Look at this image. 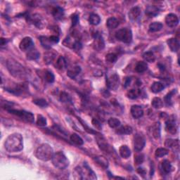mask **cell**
<instances>
[{
  "instance_id": "obj_1",
  "label": "cell",
  "mask_w": 180,
  "mask_h": 180,
  "mask_svg": "<svg viewBox=\"0 0 180 180\" xmlns=\"http://www.w3.org/2000/svg\"><path fill=\"white\" fill-rule=\"evenodd\" d=\"M23 139L21 134L14 133L8 136L4 142L6 150L10 153H16L23 148Z\"/></svg>"
},
{
  "instance_id": "obj_2",
  "label": "cell",
  "mask_w": 180,
  "mask_h": 180,
  "mask_svg": "<svg viewBox=\"0 0 180 180\" xmlns=\"http://www.w3.org/2000/svg\"><path fill=\"white\" fill-rule=\"evenodd\" d=\"M8 71L14 78L18 79H25L28 76V72L25 67L12 59L7 61V63Z\"/></svg>"
},
{
  "instance_id": "obj_3",
  "label": "cell",
  "mask_w": 180,
  "mask_h": 180,
  "mask_svg": "<svg viewBox=\"0 0 180 180\" xmlns=\"http://www.w3.org/2000/svg\"><path fill=\"white\" fill-rule=\"evenodd\" d=\"M53 156V150L52 146L48 143H43L37 148L35 156L42 161H48L52 160Z\"/></svg>"
},
{
  "instance_id": "obj_4",
  "label": "cell",
  "mask_w": 180,
  "mask_h": 180,
  "mask_svg": "<svg viewBox=\"0 0 180 180\" xmlns=\"http://www.w3.org/2000/svg\"><path fill=\"white\" fill-rule=\"evenodd\" d=\"M52 162L53 165L56 168L59 169V170H64L69 165L68 159L61 151H58L53 153Z\"/></svg>"
},
{
  "instance_id": "obj_5",
  "label": "cell",
  "mask_w": 180,
  "mask_h": 180,
  "mask_svg": "<svg viewBox=\"0 0 180 180\" xmlns=\"http://www.w3.org/2000/svg\"><path fill=\"white\" fill-rule=\"evenodd\" d=\"M75 172L78 174L79 179H97V176L95 173L92 170V169L89 167V165L86 162L84 163V168H75Z\"/></svg>"
},
{
  "instance_id": "obj_6",
  "label": "cell",
  "mask_w": 180,
  "mask_h": 180,
  "mask_svg": "<svg viewBox=\"0 0 180 180\" xmlns=\"http://www.w3.org/2000/svg\"><path fill=\"white\" fill-rule=\"evenodd\" d=\"M115 38L124 43H130L132 40V32L129 28H122L115 32Z\"/></svg>"
},
{
  "instance_id": "obj_7",
  "label": "cell",
  "mask_w": 180,
  "mask_h": 180,
  "mask_svg": "<svg viewBox=\"0 0 180 180\" xmlns=\"http://www.w3.org/2000/svg\"><path fill=\"white\" fill-rule=\"evenodd\" d=\"M7 111L8 112H10V113L15 115H16V116L21 118L22 120H25V122L33 123L34 121H35V117H34V115L30 112L21 111V110L12 109V108L8 109Z\"/></svg>"
},
{
  "instance_id": "obj_8",
  "label": "cell",
  "mask_w": 180,
  "mask_h": 180,
  "mask_svg": "<svg viewBox=\"0 0 180 180\" xmlns=\"http://www.w3.org/2000/svg\"><path fill=\"white\" fill-rule=\"evenodd\" d=\"M106 84L109 89L112 90H116L120 85V78L116 73L109 76L106 79Z\"/></svg>"
},
{
  "instance_id": "obj_9",
  "label": "cell",
  "mask_w": 180,
  "mask_h": 180,
  "mask_svg": "<svg viewBox=\"0 0 180 180\" xmlns=\"http://www.w3.org/2000/svg\"><path fill=\"white\" fill-rule=\"evenodd\" d=\"M146 144L145 138L143 135L140 134H137L134 137V147L135 151L139 152L142 151V149L144 148Z\"/></svg>"
},
{
  "instance_id": "obj_10",
  "label": "cell",
  "mask_w": 180,
  "mask_h": 180,
  "mask_svg": "<svg viewBox=\"0 0 180 180\" xmlns=\"http://www.w3.org/2000/svg\"><path fill=\"white\" fill-rule=\"evenodd\" d=\"M28 21L32 22L33 25H35L38 28H42L44 25V21L43 18H42L41 15L38 13L32 14V15L28 16Z\"/></svg>"
},
{
  "instance_id": "obj_11",
  "label": "cell",
  "mask_w": 180,
  "mask_h": 180,
  "mask_svg": "<svg viewBox=\"0 0 180 180\" xmlns=\"http://www.w3.org/2000/svg\"><path fill=\"white\" fill-rule=\"evenodd\" d=\"M33 46L34 42L32 38H29V37H26V38L22 39L19 44L20 49L22 52H28L31 49H32Z\"/></svg>"
},
{
  "instance_id": "obj_12",
  "label": "cell",
  "mask_w": 180,
  "mask_h": 180,
  "mask_svg": "<svg viewBox=\"0 0 180 180\" xmlns=\"http://www.w3.org/2000/svg\"><path fill=\"white\" fill-rule=\"evenodd\" d=\"M165 129L166 131L170 134H176L177 132V126L176 120L173 116L168 118L165 123Z\"/></svg>"
},
{
  "instance_id": "obj_13",
  "label": "cell",
  "mask_w": 180,
  "mask_h": 180,
  "mask_svg": "<svg viewBox=\"0 0 180 180\" xmlns=\"http://www.w3.org/2000/svg\"><path fill=\"white\" fill-rule=\"evenodd\" d=\"M165 22L168 27L174 28L179 24V18L174 13H169L165 17Z\"/></svg>"
},
{
  "instance_id": "obj_14",
  "label": "cell",
  "mask_w": 180,
  "mask_h": 180,
  "mask_svg": "<svg viewBox=\"0 0 180 180\" xmlns=\"http://www.w3.org/2000/svg\"><path fill=\"white\" fill-rule=\"evenodd\" d=\"M93 47L94 49L97 51H101L104 49L105 47V43L102 38V36L99 34H96L94 36V42H93Z\"/></svg>"
},
{
  "instance_id": "obj_15",
  "label": "cell",
  "mask_w": 180,
  "mask_h": 180,
  "mask_svg": "<svg viewBox=\"0 0 180 180\" xmlns=\"http://www.w3.org/2000/svg\"><path fill=\"white\" fill-rule=\"evenodd\" d=\"M165 146L167 148L173 150L174 152H178L179 151V142L178 139H166L165 142Z\"/></svg>"
},
{
  "instance_id": "obj_16",
  "label": "cell",
  "mask_w": 180,
  "mask_h": 180,
  "mask_svg": "<svg viewBox=\"0 0 180 180\" xmlns=\"http://www.w3.org/2000/svg\"><path fill=\"white\" fill-rule=\"evenodd\" d=\"M97 143L99 148L101 149V150L103 151L104 152H106V153H112V148H111V146H110L108 143L106 142V140L101 137L97 138Z\"/></svg>"
},
{
  "instance_id": "obj_17",
  "label": "cell",
  "mask_w": 180,
  "mask_h": 180,
  "mask_svg": "<svg viewBox=\"0 0 180 180\" xmlns=\"http://www.w3.org/2000/svg\"><path fill=\"white\" fill-rule=\"evenodd\" d=\"M142 14V11H141V8L138 7H135L131 8L130 11L128 13L129 18L132 21H137V19L139 18V17Z\"/></svg>"
},
{
  "instance_id": "obj_18",
  "label": "cell",
  "mask_w": 180,
  "mask_h": 180,
  "mask_svg": "<svg viewBox=\"0 0 180 180\" xmlns=\"http://www.w3.org/2000/svg\"><path fill=\"white\" fill-rule=\"evenodd\" d=\"M131 114L135 119H138L143 116V110L140 106L134 105L131 107Z\"/></svg>"
},
{
  "instance_id": "obj_19",
  "label": "cell",
  "mask_w": 180,
  "mask_h": 180,
  "mask_svg": "<svg viewBox=\"0 0 180 180\" xmlns=\"http://www.w3.org/2000/svg\"><path fill=\"white\" fill-rule=\"evenodd\" d=\"M167 43L168 47L172 52H177L179 49V42L175 38H170L168 39Z\"/></svg>"
},
{
  "instance_id": "obj_20",
  "label": "cell",
  "mask_w": 180,
  "mask_h": 180,
  "mask_svg": "<svg viewBox=\"0 0 180 180\" xmlns=\"http://www.w3.org/2000/svg\"><path fill=\"white\" fill-rule=\"evenodd\" d=\"M145 13L149 17L156 16L159 13V8L153 5L148 6L146 8Z\"/></svg>"
},
{
  "instance_id": "obj_21",
  "label": "cell",
  "mask_w": 180,
  "mask_h": 180,
  "mask_svg": "<svg viewBox=\"0 0 180 180\" xmlns=\"http://www.w3.org/2000/svg\"><path fill=\"white\" fill-rule=\"evenodd\" d=\"M52 15L56 20H61L64 16V10L60 7H56L52 9Z\"/></svg>"
},
{
  "instance_id": "obj_22",
  "label": "cell",
  "mask_w": 180,
  "mask_h": 180,
  "mask_svg": "<svg viewBox=\"0 0 180 180\" xmlns=\"http://www.w3.org/2000/svg\"><path fill=\"white\" fill-rule=\"evenodd\" d=\"M81 72V68L80 66H74L68 70L67 71V75L69 78L74 79L75 78L80 74Z\"/></svg>"
},
{
  "instance_id": "obj_23",
  "label": "cell",
  "mask_w": 180,
  "mask_h": 180,
  "mask_svg": "<svg viewBox=\"0 0 180 180\" xmlns=\"http://www.w3.org/2000/svg\"><path fill=\"white\" fill-rule=\"evenodd\" d=\"M119 153L120 156L123 158H128L131 156V151L127 145L121 146L119 148Z\"/></svg>"
},
{
  "instance_id": "obj_24",
  "label": "cell",
  "mask_w": 180,
  "mask_h": 180,
  "mask_svg": "<svg viewBox=\"0 0 180 180\" xmlns=\"http://www.w3.org/2000/svg\"><path fill=\"white\" fill-rule=\"evenodd\" d=\"M56 53L53 52V51H49V52H47L44 53V61L45 62V63L47 64H51L54 60L56 58Z\"/></svg>"
},
{
  "instance_id": "obj_25",
  "label": "cell",
  "mask_w": 180,
  "mask_h": 180,
  "mask_svg": "<svg viewBox=\"0 0 180 180\" xmlns=\"http://www.w3.org/2000/svg\"><path fill=\"white\" fill-rule=\"evenodd\" d=\"M39 41H40L41 45L42 47H44V49H49L52 47V44H53L52 41L50 40L49 38H47V37H44V36H41L39 38Z\"/></svg>"
},
{
  "instance_id": "obj_26",
  "label": "cell",
  "mask_w": 180,
  "mask_h": 180,
  "mask_svg": "<svg viewBox=\"0 0 180 180\" xmlns=\"http://www.w3.org/2000/svg\"><path fill=\"white\" fill-rule=\"evenodd\" d=\"M66 66L67 65H66V59H65L63 56H59L57 60H56V62L55 63V67L58 70H63L64 69H66Z\"/></svg>"
},
{
  "instance_id": "obj_27",
  "label": "cell",
  "mask_w": 180,
  "mask_h": 180,
  "mask_svg": "<svg viewBox=\"0 0 180 180\" xmlns=\"http://www.w3.org/2000/svg\"><path fill=\"white\" fill-rule=\"evenodd\" d=\"M151 133L156 139H158L160 137V125L159 122H156L152 126Z\"/></svg>"
},
{
  "instance_id": "obj_28",
  "label": "cell",
  "mask_w": 180,
  "mask_h": 180,
  "mask_svg": "<svg viewBox=\"0 0 180 180\" xmlns=\"http://www.w3.org/2000/svg\"><path fill=\"white\" fill-rule=\"evenodd\" d=\"M164 88L165 86L162 82H155L151 85V89L155 94H157V93H159L161 92L162 90L164 89Z\"/></svg>"
},
{
  "instance_id": "obj_29",
  "label": "cell",
  "mask_w": 180,
  "mask_h": 180,
  "mask_svg": "<svg viewBox=\"0 0 180 180\" xmlns=\"http://www.w3.org/2000/svg\"><path fill=\"white\" fill-rule=\"evenodd\" d=\"M94 160L96 162H97L98 165H99L101 167H102L103 168H107L108 167V160H107L105 157L103 156H97L95 157Z\"/></svg>"
},
{
  "instance_id": "obj_30",
  "label": "cell",
  "mask_w": 180,
  "mask_h": 180,
  "mask_svg": "<svg viewBox=\"0 0 180 180\" xmlns=\"http://www.w3.org/2000/svg\"><path fill=\"white\" fill-rule=\"evenodd\" d=\"M163 25L160 22H153L149 25V32H156L161 30L162 29Z\"/></svg>"
},
{
  "instance_id": "obj_31",
  "label": "cell",
  "mask_w": 180,
  "mask_h": 180,
  "mask_svg": "<svg viewBox=\"0 0 180 180\" xmlns=\"http://www.w3.org/2000/svg\"><path fill=\"white\" fill-rule=\"evenodd\" d=\"M106 25L110 29H115L119 25V21L117 18H114V17H111V18H109L107 20Z\"/></svg>"
},
{
  "instance_id": "obj_32",
  "label": "cell",
  "mask_w": 180,
  "mask_h": 180,
  "mask_svg": "<svg viewBox=\"0 0 180 180\" xmlns=\"http://www.w3.org/2000/svg\"><path fill=\"white\" fill-rule=\"evenodd\" d=\"M39 56H40V54L38 52V50L32 48V49H31L28 52L27 59H28V60H36L39 57Z\"/></svg>"
},
{
  "instance_id": "obj_33",
  "label": "cell",
  "mask_w": 180,
  "mask_h": 180,
  "mask_svg": "<svg viewBox=\"0 0 180 180\" xmlns=\"http://www.w3.org/2000/svg\"><path fill=\"white\" fill-rule=\"evenodd\" d=\"M148 69V65L144 61H139L135 66V70L137 72L142 73Z\"/></svg>"
},
{
  "instance_id": "obj_34",
  "label": "cell",
  "mask_w": 180,
  "mask_h": 180,
  "mask_svg": "<svg viewBox=\"0 0 180 180\" xmlns=\"http://www.w3.org/2000/svg\"><path fill=\"white\" fill-rule=\"evenodd\" d=\"M132 127L128 126V125H125L120 127V128H118L117 129V133L120 134H130L132 133Z\"/></svg>"
},
{
  "instance_id": "obj_35",
  "label": "cell",
  "mask_w": 180,
  "mask_h": 180,
  "mask_svg": "<svg viewBox=\"0 0 180 180\" xmlns=\"http://www.w3.org/2000/svg\"><path fill=\"white\" fill-rule=\"evenodd\" d=\"M70 139L73 143H75V144L77 146H82L83 145L84 143L83 139L77 134H72L71 136H70Z\"/></svg>"
},
{
  "instance_id": "obj_36",
  "label": "cell",
  "mask_w": 180,
  "mask_h": 180,
  "mask_svg": "<svg viewBox=\"0 0 180 180\" xmlns=\"http://www.w3.org/2000/svg\"><path fill=\"white\" fill-rule=\"evenodd\" d=\"M143 58L148 63H153L156 61V56L152 52H147L143 54Z\"/></svg>"
},
{
  "instance_id": "obj_37",
  "label": "cell",
  "mask_w": 180,
  "mask_h": 180,
  "mask_svg": "<svg viewBox=\"0 0 180 180\" xmlns=\"http://www.w3.org/2000/svg\"><path fill=\"white\" fill-rule=\"evenodd\" d=\"M100 21H101V18L99 17V16L97 15V14L92 13L91 15L89 16V22L91 25H97L99 24Z\"/></svg>"
},
{
  "instance_id": "obj_38",
  "label": "cell",
  "mask_w": 180,
  "mask_h": 180,
  "mask_svg": "<svg viewBox=\"0 0 180 180\" xmlns=\"http://www.w3.org/2000/svg\"><path fill=\"white\" fill-rule=\"evenodd\" d=\"M161 168H162V171L164 172L165 174L170 173L172 170L171 163L169 162L168 160H163L161 164Z\"/></svg>"
},
{
  "instance_id": "obj_39",
  "label": "cell",
  "mask_w": 180,
  "mask_h": 180,
  "mask_svg": "<svg viewBox=\"0 0 180 180\" xmlns=\"http://www.w3.org/2000/svg\"><path fill=\"white\" fill-rule=\"evenodd\" d=\"M151 105L155 108H160L163 106V101L159 97H155L151 101Z\"/></svg>"
},
{
  "instance_id": "obj_40",
  "label": "cell",
  "mask_w": 180,
  "mask_h": 180,
  "mask_svg": "<svg viewBox=\"0 0 180 180\" xmlns=\"http://www.w3.org/2000/svg\"><path fill=\"white\" fill-rule=\"evenodd\" d=\"M140 95V91L138 89H132L130 90H128L127 92V97L130 99H135Z\"/></svg>"
},
{
  "instance_id": "obj_41",
  "label": "cell",
  "mask_w": 180,
  "mask_h": 180,
  "mask_svg": "<svg viewBox=\"0 0 180 180\" xmlns=\"http://www.w3.org/2000/svg\"><path fill=\"white\" fill-rule=\"evenodd\" d=\"M169 153V150L166 148H158L155 152V156L157 158H162Z\"/></svg>"
},
{
  "instance_id": "obj_42",
  "label": "cell",
  "mask_w": 180,
  "mask_h": 180,
  "mask_svg": "<svg viewBox=\"0 0 180 180\" xmlns=\"http://www.w3.org/2000/svg\"><path fill=\"white\" fill-rule=\"evenodd\" d=\"M108 124L111 128H117L120 125V121L115 118H111L108 120Z\"/></svg>"
},
{
  "instance_id": "obj_43",
  "label": "cell",
  "mask_w": 180,
  "mask_h": 180,
  "mask_svg": "<svg viewBox=\"0 0 180 180\" xmlns=\"http://www.w3.org/2000/svg\"><path fill=\"white\" fill-rule=\"evenodd\" d=\"M60 100L63 103H71V97L65 92H62L60 94Z\"/></svg>"
},
{
  "instance_id": "obj_44",
  "label": "cell",
  "mask_w": 180,
  "mask_h": 180,
  "mask_svg": "<svg viewBox=\"0 0 180 180\" xmlns=\"http://www.w3.org/2000/svg\"><path fill=\"white\" fill-rule=\"evenodd\" d=\"M44 79L48 83H53L55 80L54 75L53 74L52 72L49 71V70H47V71L44 73Z\"/></svg>"
},
{
  "instance_id": "obj_45",
  "label": "cell",
  "mask_w": 180,
  "mask_h": 180,
  "mask_svg": "<svg viewBox=\"0 0 180 180\" xmlns=\"http://www.w3.org/2000/svg\"><path fill=\"white\" fill-rule=\"evenodd\" d=\"M33 103L41 108H46L47 106H48L47 101L43 98H38V99L33 100Z\"/></svg>"
},
{
  "instance_id": "obj_46",
  "label": "cell",
  "mask_w": 180,
  "mask_h": 180,
  "mask_svg": "<svg viewBox=\"0 0 180 180\" xmlns=\"http://www.w3.org/2000/svg\"><path fill=\"white\" fill-rule=\"evenodd\" d=\"M118 59V56L116 54H115L113 53H108L106 56V61L107 62H108V63H114L116 62Z\"/></svg>"
},
{
  "instance_id": "obj_47",
  "label": "cell",
  "mask_w": 180,
  "mask_h": 180,
  "mask_svg": "<svg viewBox=\"0 0 180 180\" xmlns=\"http://www.w3.org/2000/svg\"><path fill=\"white\" fill-rule=\"evenodd\" d=\"M47 122L46 118L41 115H39L38 116V119H37V125L40 127H44L47 125Z\"/></svg>"
},
{
  "instance_id": "obj_48",
  "label": "cell",
  "mask_w": 180,
  "mask_h": 180,
  "mask_svg": "<svg viewBox=\"0 0 180 180\" xmlns=\"http://www.w3.org/2000/svg\"><path fill=\"white\" fill-rule=\"evenodd\" d=\"M144 160V156L143 154H137L134 157V162L136 165H140L143 162Z\"/></svg>"
},
{
  "instance_id": "obj_49",
  "label": "cell",
  "mask_w": 180,
  "mask_h": 180,
  "mask_svg": "<svg viewBox=\"0 0 180 180\" xmlns=\"http://www.w3.org/2000/svg\"><path fill=\"white\" fill-rule=\"evenodd\" d=\"M174 92L175 91H174V89H173L172 91L170 92V93H168L167 96L165 97V103H167V105H171L172 104V96L174 94Z\"/></svg>"
},
{
  "instance_id": "obj_50",
  "label": "cell",
  "mask_w": 180,
  "mask_h": 180,
  "mask_svg": "<svg viewBox=\"0 0 180 180\" xmlns=\"http://www.w3.org/2000/svg\"><path fill=\"white\" fill-rule=\"evenodd\" d=\"M92 123L93 126H94L96 129H98V130H101V129H102V125H101V124L100 123V122L98 120L92 119Z\"/></svg>"
},
{
  "instance_id": "obj_51",
  "label": "cell",
  "mask_w": 180,
  "mask_h": 180,
  "mask_svg": "<svg viewBox=\"0 0 180 180\" xmlns=\"http://www.w3.org/2000/svg\"><path fill=\"white\" fill-rule=\"evenodd\" d=\"M79 22V16L77 14H74L72 16V23L73 26H75L76 25L78 24V22Z\"/></svg>"
},
{
  "instance_id": "obj_52",
  "label": "cell",
  "mask_w": 180,
  "mask_h": 180,
  "mask_svg": "<svg viewBox=\"0 0 180 180\" xmlns=\"http://www.w3.org/2000/svg\"><path fill=\"white\" fill-rule=\"evenodd\" d=\"M49 39H50V40L52 41V42L53 44H56V43H58V42H59L58 37L56 36V35H52V36L49 37Z\"/></svg>"
},
{
  "instance_id": "obj_53",
  "label": "cell",
  "mask_w": 180,
  "mask_h": 180,
  "mask_svg": "<svg viewBox=\"0 0 180 180\" xmlns=\"http://www.w3.org/2000/svg\"><path fill=\"white\" fill-rule=\"evenodd\" d=\"M137 172L139 173V174H140L141 175H142V177H144L145 176V174H146V170H144V169L143 168H138L137 169Z\"/></svg>"
},
{
  "instance_id": "obj_54",
  "label": "cell",
  "mask_w": 180,
  "mask_h": 180,
  "mask_svg": "<svg viewBox=\"0 0 180 180\" xmlns=\"http://www.w3.org/2000/svg\"><path fill=\"white\" fill-rule=\"evenodd\" d=\"M7 43V41L5 40V39L1 38V46H4Z\"/></svg>"
}]
</instances>
